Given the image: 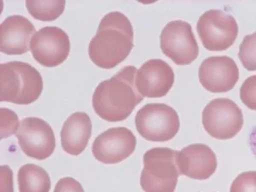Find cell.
<instances>
[{
    "instance_id": "19",
    "label": "cell",
    "mask_w": 256,
    "mask_h": 192,
    "mask_svg": "<svg viewBox=\"0 0 256 192\" xmlns=\"http://www.w3.org/2000/svg\"><path fill=\"white\" fill-rule=\"evenodd\" d=\"M238 58L248 71H256V32L245 36L239 46Z\"/></svg>"
},
{
    "instance_id": "5",
    "label": "cell",
    "mask_w": 256,
    "mask_h": 192,
    "mask_svg": "<svg viewBox=\"0 0 256 192\" xmlns=\"http://www.w3.org/2000/svg\"><path fill=\"white\" fill-rule=\"evenodd\" d=\"M135 124L138 134L148 141L166 142L180 131V117L165 104H148L138 111Z\"/></svg>"
},
{
    "instance_id": "8",
    "label": "cell",
    "mask_w": 256,
    "mask_h": 192,
    "mask_svg": "<svg viewBox=\"0 0 256 192\" xmlns=\"http://www.w3.org/2000/svg\"><path fill=\"white\" fill-rule=\"evenodd\" d=\"M160 49L177 65H189L199 55V46L190 24L184 20L170 22L160 34Z\"/></svg>"
},
{
    "instance_id": "4",
    "label": "cell",
    "mask_w": 256,
    "mask_h": 192,
    "mask_svg": "<svg viewBox=\"0 0 256 192\" xmlns=\"http://www.w3.org/2000/svg\"><path fill=\"white\" fill-rule=\"evenodd\" d=\"M177 150L165 147L148 150L144 154L140 186L144 192H174L180 171Z\"/></svg>"
},
{
    "instance_id": "14",
    "label": "cell",
    "mask_w": 256,
    "mask_h": 192,
    "mask_svg": "<svg viewBox=\"0 0 256 192\" xmlns=\"http://www.w3.org/2000/svg\"><path fill=\"white\" fill-rule=\"evenodd\" d=\"M176 162L180 174L198 180H208L217 169L216 153L202 144H190L178 152Z\"/></svg>"
},
{
    "instance_id": "1",
    "label": "cell",
    "mask_w": 256,
    "mask_h": 192,
    "mask_svg": "<svg viewBox=\"0 0 256 192\" xmlns=\"http://www.w3.org/2000/svg\"><path fill=\"white\" fill-rule=\"evenodd\" d=\"M136 68L126 66L96 86L92 106L100 118L110 122H122L143 101L144 96L136 88Z\"/></svg>"
},
{
    "instance_id": "13",
    "label": "cell",
    "mask_w": 256,
    "mask_h": 192,
    "mask_svg": "<svg viewBox=\"0 0 256 192\" xmlns=\"http://www.w3.org/2000/svg\"><path fill=\"white\" fill-rule=\"evenodd\" d=\"M174 83L172 67L160 59H150L140 67L136 88L143 96L158 98L166 96Z\"/></svg>"
},
{
    "instance_id": "17",
    "label": "cell",
    "mask_w": 256,
    "mask_h": 192,
    "mask_svg": "<svg viewBox=\"0 0 256 192\" xmlns=\"http://www.w3.org/2000/svg\"><path fill=\"white\" fill-rule=\"evenodd\" d=\"M19 192H50V178L46 171L35 164H26L18 174Z\"/></svg>"
},
{
    "instance_id": "2",
    "label": "cell",
    "mask_w": 256,
    "mask_h": 192,
    "mask_svg": "<svg viewBox=\"0 0 256 192\" xmlns=\"http://www.w3.org/2000/svg\"><path fill=\"white\" fill-rule=\"evenodd\" d=\"M134 48V28L123 13L105 15L88 48L90 61L98 67L111 70L122 62Z\"/></svg>"
},
{
    "instance_id": "9",
    "label": "cell",
    "mask_w": 256,
    "mask_h": 192,
    "mask_svg": "<svg viewBox=\"0 0 256 192\" xmlns=\"http://www.w3.org/2000/svg\"><path fill=\"white\" fill-rule=\"evenodd\" d=\"M16 137L22 150L34 159L44 160L55 150L56 138L52 128L38 117L22 120Z\"/></svg>"
},
{
    "instance_id": "10",
    "label": "cell",
    "mask_w": 256,
    "mask_h": 192,
    "mask_svg": "<svg viewBox=\"0 0 256 192\" xmlns=\"http://www.w3.org/2000/svg\"><path fill=\"white\" fill-rule=\"evenodd\" d=\"M30 50L34 58L44 67H56L70 52L68 35L58 26H44L32 37Z\"/></svg>"
},
{
    "instance_id": "6",
    "label": "cell",
    "mask_w": 256,
    "mask_h": 192,
    "mask_svg": "<svg viewBox=\"0 0 256 192\" xmlns=\"http://www.w3.org/2000/svg\"><path fill=\"white\" fill-rule=\"evenodd\" d=\"M202 46L211 52L229 49L238 35L236 19L222 10H210L199 18L196 25Z\"/></svg>"
},
{
    "instance_id": "18",
    "label": "cell",
    "mask_w": 256,
    "mask_h": 192,
    "mask_svg": "<svg viewBox=\"0 0 256 192\" xmlns=\"http://www.w3.org/2000/svg\"><path fill=\"white\" fill-rule=\"evenodd\" d=\"M65 1H26V7L30 15L42 22H52L62 14Z\"/></svg>"
},
{
    "instance_id": "24",
    "label": "cell",
    "mask_w": 256,
    "mask_h": 192,
    "mask_svg": "<svg viewBox=\"0 0 256 192\" xmlns=\"http://www.w3.org/2000/svg\"><path fill=\"white\" fill-rule=\"evenodd\" d=\"M1 192H13L12 170L8 166H1Z\"/></svg>"
},
{
    "instance_id": "16",
    "label": "cell",
    "mask_w": 256,
    "mask_h": 192,
    "mask_svg": "<svg viewBox=\"0 0 256 192\" xmlns=\"http://www.w3.org/2000/svg\"><path fill=\"white\" fill-rule=\"evenodd\" d=\"M92 129V125L88 114H72L62 128L61 144L64 152L72 156L82 154L90 140Z\"/></svg>"
},
{
    "instance_id": "3",
    "label": "cell",
    "mask_w": 256,
    "mask_h": 192,
    "mask_svg": "<svg viewBox=\"0 0 256 192\" xmlns=\"http://www.w3.org/2000/svg\"><path fill=\"white\" fill-rule=\"evenodd\" d=\"M43 90L42 76L34 67L22 62L0 65V101L19 105L35 102Z\"/></svg>"
},
{
    "instance_id": "7",
    "label": "cell",
    "mask_w": 256,
    "mask_h": 192,
    "mask_svg": "<svg viewBox=\"0 0 256 192\" xmlns=\"http://www.w3.org/2000/svg\"><path fill=\"white\" fill-rule=\"evenodd\" d=\"M244 114L238 105L228 98L214 99L202 111L205 131L217 140H230L244 126Z\"/></svg>"
},
{
    "instance_id": "20",
    "label": "cell",
    "mask_w": 256,
    "mask_h": 192,
    "mask_svg": "<svg viewBox=\"0 0 256 192\" xmlns=\"http://www.w3.org/2000/svg\"><path fill=\"white\" fill-rule=\"evenodd\" d=\"M1 113V138L12 136L13 134H16V132L18 131L20 123L18 116L16 114L15 112L10 110L8 108H0Z\"/></svg>"
},
{
    "instance_id": "25",
    "label": "cell",
    "mask_w": 256,
    "mask_h": 192,
    "mask_svg": "<svg viewBox=\"0 0 256 192\" xmlns=\"http://www.w3.org/2000/svg\"><path fill=\"white\" fill-rule=\"evenodd\" d=\"M250 147L251 152L256 158V125L254 126L250 135Z\"/></svg>"
},
{
    "instance_id": "23",
    "label": "cell",
    "mask_w": 256,
    "mask_h": 192,
    "mask_svg": "<svg viewBox=\"0 0 256 192\" xmlns=\"http://www.w3.org/2000/svg\"><path fill=\"white\" fill-rule=\"evenodd\" d=\"M53 192H84L80 183L73 178H64L56 184Z\"/></svg>"
},
{
    "instance_id": "21",
    "label": "cell",
    "mask_w": 256,
    "mask_h": 192,
    "mask_svg": "<svg viewBox=\"0 0 256 192\" xmlns=\"http://www.w3.org/2000/svg\"><path fill=\"white\" fill-rule=\"evenodd\" d=\"M240 98L242 104L252 110H256V76L245 80L240 89Z\"/></svg>"
},
{
    "instance_id": "15",
    "label": "cell",
    "mask_w": 256,
    "mask_h": 192,
    "mask_svg": "<svg viewBox=\"0 0 256 192\" xmlns=\"http://www.w3.org/2000/svg\"><path fill=\"white\" fill-rule=\"evenodd\" d=\"M34 24L22 16H10L0 26V50L6 55H22L30 50L35 34Z\"/></svg>"
},
{
    "instance_id": "22",
    "label": "cell",
    "mask_w": 256,
    "mask_h": 192,
    "mask_svg": "<svg viewBox=\"0 0 256 192\" xmlns=\"http://www.w3.org/2000/svg\"><path fill=\"white\" fill-rule=\"evenodd\" d=\"M230 192H256V172H242L234 180Z\"/></svg>"
},
{
    "instance_id": "11",
    "label": "cell",
    "mask_w": 256,
    "mask_h": 192,
    "mask_svg": "<svg viewBox=\"0 0 256 192\" xmlns=\"http://www.w3.org/2000/svg\"><path fill=\"white\" fill-rule=\"evenodd\" d=\"M137 140L126 128H110L98 135L92 147L94 158L104 164H116L129 158L136 148Z\"/></svg>"
},
{
    "instance_id": "12",
    "label": "cell",
    "mask_w": 256,
    "mask_h": 192,
    "mask_svg": "<svg viewBox=\"0 0 256 192\" xmlns=\"http://www.w3.org/2000/svg\"><path fill=\"white\" fill-rule=\"evenodd\" d=\"M199 80L206 90L214 94L232 90L239 80V70L229 56H211L199 68Z\"/></svg>"
}]
</instances>
